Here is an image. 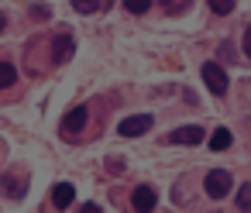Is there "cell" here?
Listing matches in <instances>:
<instances>
[{
  "mask_svg": "<svg viewBox=\"0 0 251 213\" xmlns=\"http://www.w3.org/2000/svg\"><path fill=\"white\" fill-rule=\"evenodd\" d=\"M200 76H203V83H206V90H210L213 96H224V93H227V72H224L217 62H203Z\"/></svg>",
  "mask_w": 251,
  "mask_h": 213,
  "instance_id": "1",
  "label": "cell"
},
{
  "mask_svg": "<svg viewBox=\"0 0 251 213\" xmlns=\"http://www.w3.org/2000/svg\"><path fill=\"white\" fill-rule=\"evenodd\" d=\"M230 192V172L227 168H210L206 172V196L210 199H224Z\"/></svg>",
  "mask_w": 251,
  "mask_h": 213,
  "instance_id": "2",
  "label": "cell"
},
{
  "mask_svg": "<svg viewBox=\"0 0 251 213\" xmlns=\"http://www.w3.org/2000/svg\"><path fill=\"white\" fill-rule=\"evenodd\" d=\"M148 127H151V114H134V117H124L117 131H121V138H138Z\"/></svg>",
  "mask_w": 251,
  "mask_h": 213,
  "instance_id": "3",
  "label": "cell"
},
{
  "mask_svg": "<svg viewBox=\"0 0 251 213\" xmlns=\"http://www.w3.org/2000/svg\"><path fill=\"white\" fill-rule=\"evenodd\" d=\"M169 141L172 144H203V127L189 124V127H172L169 131Z\"/></svg>",
  "mask_w": 251,
  "mask_h": 213,
  "instance_id": "4",
  "label": "cell"
},
{
  "mask_svg": "<svg viewBox=\"0 0 251 213\" xmlns=\"http://www.w3.org/2000/svg\"><path fill=\"white\" fill-rule=\"evenodd\" d=\"M73 52H76V42H73L69 35H59V38H55V45H52V62H55V66H62V62H69V59H73Z\"/></svg>",
  "mask_w": 251,
  "mask_h": 213,
  "instance_id": "5",
  "label": "cell"
},
{
  "mask_svg": "<svg viewBox=\"0 0 251 213\" xmlns=\"http://www.w3.org/2000/svg\"><path fill=\"white\" fill-rule=\"evenodd\" d=\"M86 117H90V114H86V107L69 110V114H66V120H62V131H66V134H79V131L86 127Z\"/></svg>",
  "mask_w": 251,
  "mask_h": 213,
  "instance_id": "6",
  "label": "cell"
},
{
  "mask_svg": "<svg viewBox=\"0 0 251 213\" xmlns=\"http://www.w3.org/2000/svg\"><path fill=\"white\" fill-rule=\"evenodd\" d=\"M155 203H158V196H155L151 186H138L134 196H131V206L134 210H155Z\"/></svg>",
  "mask_w": 251,
  "mask_h": 213,
  "instance_id": "7",
  "label": "cell"
},
{
  "mask_svg": "<svg viewBox=\"0 0 251 213\" xmlns=\"http://www.w3.org/2000/svg\"><path fill=\"white\" fill-rule=\"evenodd\" d=\"M73 199H76V189H73V182H59V186L52 189V203H55L59 210L73 206Z\"/></svg>",
  "mask_w": 251,
  "mask_h": 213,
  "instance_id": "8",
  "label": "cell"
},
{
  "mask_svg": "<svg viewBox=\"0 0 251 213\" xmlns=\"http://www.w3.org/2000/svg\"><path fill=\"white\" fill-rule=\"evenodd\" d=\"M210 148H213V151H227V148H230V131H227V127H217L213 138H210Z\"/></svg>",
  "mask_w": 251,
  "mask_h": 213,
  "instance_id": "9",
  "label": "cell"
},
{
  "mask_svg": "<svg viewBox=\"0 0 251 213\" xmlns=\"http://www.w3.org/2000/svg\"><path fill=\"white\" fill-rule=\"evenodd\" d=\"M11 83H18V69L11 62H0V90H7Z\"/></svg>",
  "mask_w": 251,
  "mask_h": 213,
  "instance_id": "10",
  "label": "cell"
},
{
  "mask_svg": "<svg viewBox=\"0 0 251 213\" xmlns=\"http://www.w3.org/2000/svg\"><path fill=\"white\" fill-rule=\"evenodd\" d=\"M234 4H237V0H210V11L213 14H230Z\"/></svg>",
  "mask_w": 251,
  "mask_h": 213,
  "instance_id": "11",
  "label": "cell"
},
{
  "mask_svg": "<svg viewBox=\"0 0 251 213\" xmlns=\"http://www.w3.org/2000/svg\"><path fill=\"white\" fill-rule=\"evenodd\" d=\"M4 189H7V196H14V199L25 196V182H21V179H4Z\"/></svg>",
  "mask_w": 251,
  "mask_h": 213,
  "instance_id": "12",
  "label": "cell"
},
{
  "mask_svg": "<svg viewBox=\"0 0 251 213\" xmlns=\"http://www.w3.org/2000/svg\"><path fill=\"white\" fill-rule=\"evenodd\" d=\"M237 206H241V210H251V182H244V186L237 189Z\"/></svg>",
  "mask_w": 251,
  "mask_h": 213,
  "instance_id": "13",
  "label": "cell"
},
{
  "mask_svg": "<svg viewBox=\"0 0 251 213\" xmlns=\"http://www.w3.org/2000/svg\"><path fill=\"white\" fill-rule=\"evenodd\" d=\"M124 7H127L131 14H145V11L151 7V0H124Z\"/></svg>",
  "mask_w": 251,
  "mask_h": 213,
  "instance_id": "14",
  "label": "cell"
},
{
  "mask_svg": "<svg viewBox=\"0 0 251 213\" xmlns=\"http://www.w3.org/2000/svg\"><path fill=\"white\" fill-rule=\"evenodd\" d=\"M73 7H76L79 14H93V11L100 7V0H73Z\"/></svg>",
  "mask_w": 251,
  "mask_h": 213,
  "instance_id": "15",
  "label": "cell"
},
{
  "mask_svg": "<svg viewBox=\"0 0 251 213\" xmlns=\"http://www.w3.org/2000/svg\"><path fill=\"white\" fill-rule=\"evenodd\" d=\"M244 55H251V24H248V31H244Z\"/></svg>",
  "mask_w": 251,
  "mask_h": 213,
  "instance_id": "16",
  "label": "cell"
},
{
  "mask_svg": "<svg viewBox=\"0 0 251 213\" xmlns=\"http://www.w3.org/2000/svg\"><path fill=\"white\" fill-rule=\"evenodd\" d=\"M0 31H4V18H0Z\"/></svg>",
  "mask_w": 251,
  "mask_h": 213,
  "instance_id": "17",
  "label": "cell"
}]
</instances>
